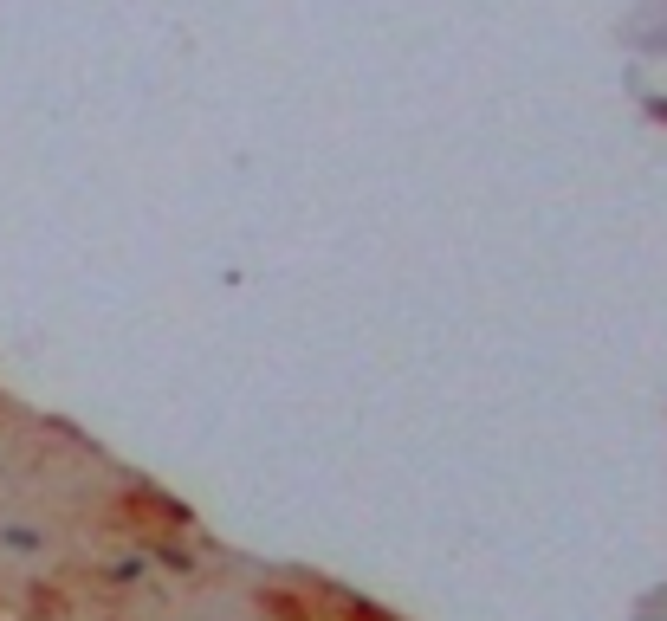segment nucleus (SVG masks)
Instances as JSON below:
<instances>
[{
	"label": "nucleus",
	"mask_w": 667,
	"mask_h": 621,
	"mask_svg": "<svg viewBox=\"0 0 667 621\" xmlns=\"http://www.w3.org/2000/svg\"><path fill=\"white\" fill-rule=\"evenodd\" d=\"M0 537H7L13 550H33V544H39V531H20V524H7V531H0Z\"/></svg>",
	"instance_id": "1"
}]
</instances>
